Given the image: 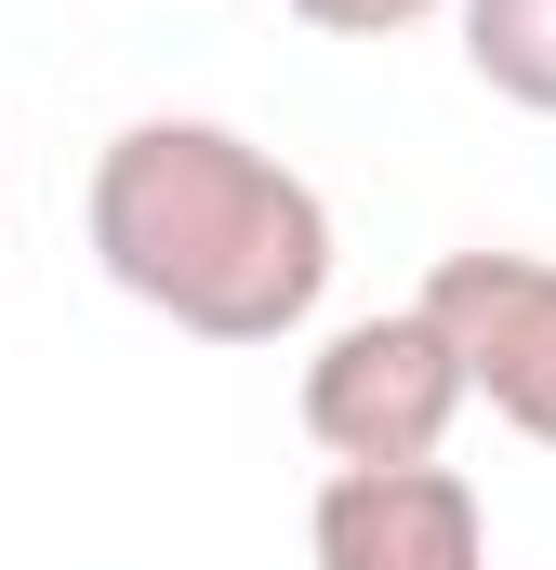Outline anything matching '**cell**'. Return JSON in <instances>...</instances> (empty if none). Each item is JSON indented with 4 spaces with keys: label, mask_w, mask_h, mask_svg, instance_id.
I'll return each instance as SVG.
<instances>
[{
    "label": "cell",
    "mask_w": 556,
    "mask_h": 570,
    "mask_svg": "<svg viewBox=\"0 0 556 570\" xmlns=\"http://www.w3.org/2000/svg\"><path fill=\"white\" fill-rule=\"evenodd\" d=\"M93 266L199 345H291L331 292V199L226 120H133L80 186Z\"/></svg>",
    "instance_id": "obj_1"
},
{
    "label": "cell",
    "mask_w": 556,
    "mask_h": 570,
    "mask_svg": "<svg viewBox=\"0 0 556 570\" xmlns=\"http://www.w3.org/2000/svg\"><path fill=\"white\" fill-rule=\"evenodd\" d=\"M464 425V372L424 305H371L305 358V438L331 464H437Z\"/></svg>",
    "instance_id": "obj_2"
},
{
    "label": "cell",
    "mask_w": 556,
    "mask_h": 570,
    "mask_svg": "<svg viewBox=\"0 0 556 570\" xmlns=\"http://www.w3.org/2000/svg\"><path fill=\"white\" fill-rule=\"evenodd\" d=\"M411 305L437 318V345L464 372V412H490L530 451H556V266L544 253H490V239L437 253Z\"/></svg>",
    "instance_id": "obj_3"
},
{
    "label": "cell",
    "mask_w": 556,
    "mask_h": 570,
    "mask_svg": "<svg viewBox=\"0 0 556 570\" xmlns=\"http://www.w3.org/2000/svg\"><path fill=\"white\" fill-rule=\"evenodd\" d=\"M305 558L318 570H490V504L464 464H331Z\"/></svg>",
    "instance_id": "obj_4"
},
{
    "label": "cell",
    "mask_w": 556,
    "mask_h": 570,
    "mask_svg": "<svg viewBox=\"0 0 556 570\" xmlns=\"http://www.w3.org/2000/svg\"><path fill=\"white\" fill-rule=\"evenodd\" d=\"M450 13H464V67L504 107L556 120V0H450Z\"/></svg>",
    "instance_id": "obj_5"
},
{
    "label": "cell",
    "mask_w": 556,
    "mask_h": 570,
    "mask_svg": "<svg viewBox=\"0 0 556 570\" xmlns=\"http://www.w3.org/2000/svg\"><path fill=\"white\" fill-rule=\"evenodd\" d=\"M305 27H331V40H398V27H424V13H450V0H291Z\"/></svg>",
    "instance_id": "obj_6"
}]
</instances>
